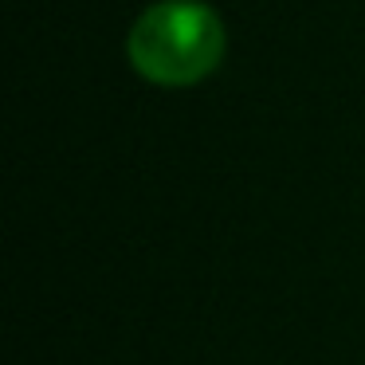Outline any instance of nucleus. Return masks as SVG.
Wrapping results in <instances>:
<instances>
[{
	"label": "nucleus",
	"mask_w": 365,
	"mask_h": 365,
	"mask_svg": "<svg viewBox=\"0 0 365 365\" xmlns=\"http://www.w3.org/2000/svg\"><path fill=\"white\" fill-rule=\"evenodd\" d=\"M224 20L200 0H161L138 16L126 40L134 71L161 87H189L224 59Z\"/></svg>",
	"instance_id": "f257e3e1"
}]
</instances>
